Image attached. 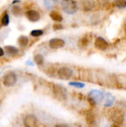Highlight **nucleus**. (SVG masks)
I'll use <instances>...</instances> for the list:
<instances>
[{
	"label": "nucleus",
	"mask_w": 126,
	"mask_h": 127,
	"mask_svg": "<svg viewBox=\"0 0 126 127\" xmlns=\"http://www.w3.org/2000/svg\"><path fill=\"white\" fill-rule=\"evenodd\" d=\"M65 41L59 38H53L50 39L49 41V46L53 49H59L63 48L65 46Z\"/></svg>",
	"instance_id": "obj_8"
},
{
	"label": "nucleus",
	"mask_w": 126,
	"mask_h": 127,
	"mask_svg": "<svg viewBox=\"0 0 126 127\" xmlns=\"http://www.w3.org/2000/svg\"><path fill=\"white\" fill-rule=\"evenodd\" d=\"M44 33V31L41 29H36V30H33L30 32V35L33 37H39L40 36H42Z\"/></svg>",
	"instance_id": "obj_18"
},
{
	"label": "nucleus",
	"mask_w": 126,
	"mask_h": 127,
	"mask_svg": "<svg viewBox=\"0 0 126 127\" xmlns=\"http://www.w3.org/2000/svg\"><path fill=\"white\" fill-rule=\"evenodd\" d=\"M53 95L55 97L59 100H65L67 98V90L63 86L59 85L53 86Z\"/></svg>",
	"instance_id": "obj_3"
},
{
	"label": "nucleus",
	"mask_w": 126,
	"mask_h": 127,
	"mask_svg": "<svg viewBox=\"0 0 126 127\" xmlns=\"http://www.w3.org/2000/svg\"><path fill=\"white\" fill-rule=\"evenodd\" d=\"M26 17L32 22H36L40 19V13L35 10H29L26 12Z\"/></svg>",
	"instance_id": "obj_10"
},
{
	"label": "nucleus",
	"mask_w": 126,
	"mask_h": 127,
	"mask_svg": "<svg viewBox=\"0 0 126 127\" xmlns=\"http://www.w3.org/2000/svg\"><path fill=\"white\" fill-rule=\"evenodd\" d=\"M111 127H120V126H119V125H117V124H113V125H112Z\"/></svg>",
	"instance_id": "obj_25"
},
{
	"label": "nucleus",
	"mask_w": 126,
	"mask_h": 127,
	"mask_svg": "<svg viewBox=\"0 0 126 127\" xmlns=\"http://www.w3.org/2000/svg\"><path fill=\"white\" fill-rule=\"evenodd\" d=\"M50 17L55 22H60L62 21L63 18H62V16L58 12V11H56V10H53L50 13Z\"/></svg>",
	"instance_id": "obj_11"
},
{
	"label": "nucleus",
	"mask_w": 126,
	"mask_h": 127,
	"mask_svg": "<svg viewBox=\"0 0 126 127\" xmlns=\"http://www.w3.org/2000/svg\"><path fill=\"white\" fill-rule=\"evenodd\" d=\"M19 2H20L19 1H13V4H16V3H19Z\"/></svg>",
	"instance_id": "obj_26"
},
{
	"label": "nucleus",
	"mask_w": 126,
	"mask_h": 127,
	"mask_svg": "<svg viewBox=\"0 0 126 127\" xmlns=\"http://www.w3.org/2000/svg\"><path fill=\"white\" fill-rule=\"evenodd\" d=\"M28 42H29V39H28V38L26 36L22 35V36H20L18 38V43H19V45L21 47H25V46H27V44H28Z\"/></svg>",
	"instance_id": "obj_12"
},
{
	"label": "nucleus",
	"mask_w": 126,
	"mask_h": 127,
	"mask_svg": "<svg viewBox=\"0 0 126 127\" xmlns=\"http://www.w3.org/2000/svg\"><path fill=\"white\" fill-rule=\"evenodd\" d=\"M9 22H10V18H9V16L7 13H4V15L3 16L2 19H1V25L3 26H7L8 24H9Z\"/></svg>",
	"instance_id": "obj_19"
},
{
	"label": "nucleus",
	"mask_w": 126,
	"mask_h": 127,
	"mask_svg": "<svg viewBox=\"0 0 126 127\" xmlns=\"http://www.w3.org/2000/svg\"><path fill=\"white\" fill-rule=\"evenodd\" d=\"M69 85L71 86H74V87H76V88H79V89L85 87V84H84V83H77V82H71V83H69Z\"/></svg>",
	"instance_id": "obj_21"
},
{
	"label": "nucleus",
	"mask_w": 126,
	"mask_h": 127,
	"mask_svg": "<svg viewBox=\"0 0 126 127\" xmlns=\"http://www.w3.org/2000/svg\"><path fill=\"white\" fill-rule=\"evenodd\" d=\"M94 45H95V47L100 50V51H105L106 49H108V48L109 47V45L108 43L107 42V41L103 39L102 37H97L95 40V42H94Z\"/></svg>",
	"instance_id": "obj_9"
},
{
	"label": "nucleus",
	"mask_w": 126,
	"mask_h": 127,
	"mask_svg": "<svg viewBox=\"0 0 126 127\" xmlns=\"http://www.w3.org/2000/svg\"><path fill=\"white\" fill-rule=\"evenodd\" d=\"M62 25L61 24H59V23H56L53 25V30L55 31H58V30H60V29H62Z\"/></svg>",
	"instance_id": "obj_22"
},
{
	"label": "nucleus",
	"mask_w": 126,
	"mask_h": 127,
	"mask_svg": "<svg viewBox=\"0 0 126 127\" xmlns=\"http://www.w3.org/2000/svg\"><path fill=\"white\" fill-rule=\"evenodd\" d=\"M62 9L68 14H74L77 11L78 6L75 1H62Z\"/></svg>",
	"instance_id": "obj_1"
},
{
	"label": "nucleus",
	"mask_w": 126,
	"mask_h": 127,
	"mask_svg": "<svg viewBox=\"0 0 126 127\" xmlns=\"http://www.w3.org/2000/svg\"><path fill=\"white\" fill-rule=\"evenodd\" d=\"M111 118L115 124L121 125L123 124L125 120V115L123 111L118 109H115L112 111L111 114Z\"/></svg>",
	"instance_id": "obj_2"
},
{
	"label": "nucleus",
	"mask_w": 126,
	"mask_h": 127,
	"mask_svg": "<svg viewBox=\"0 0 126 127\" xmlns=\"http://www.w3.org/2000/svg\"><path fill=\"white\" fill-rule=\"evenodd\" d=\"M114 4L119 8H125L126 7V1L125 0H117L114 1Z\"/></svg>",
	"instance_id": "obj_17"
},
{
	"label": "nucleus",
	"mask_w": 126,
	"mask_h": 127,
	"mask_svg": "<svg viewBox=\"0 0 126 127\" xmlns=\"http://www.w3.org/2000/svg\"><path fill=\"white\" fill-rule=\"evenodd\" d=\"M4 50L0 47V57H2V56H4Z\"/></svg>",
	"instance_id": "obj_24"
},
{
	"label": "nucleus",
	"mask_w": 126,
	"mask_h": 127,
	"mask_svg": "<svg viewBox=\"0 0 126 127\" xmlns=\"http://www.w3.org/2000/svg\"><path fill=\"white\" fill-rule=\"evenodd\" d=\"M89 43V39L87 36H83L82 38L80 39L79 42V45L82 48H84V47H86L88 46Z\"/></svg>",
	"instance_id": "obj_16"
},
{
	"label": "nucleus",
	"mask_w": 126,
	"mask_h": 127,
	"mask_svg": "<svg viewBox=\"0 0 126 127\" xmlns=\"http://www.w3.org/2000/svg\"><path fill=\"white\" fill-rule=\"evenodd\" d=\"M58 76L62 80H69L73 75V70L68 67H62L57 71Z\"/></svg>",
	"instance_id": "obj_6"
},
{
	"label": "nucleus",
	"mask_w": 126,
	"mask_h": 127,
	"mask_svg": "<svg viewBox=\"0 0 126 127\" xmlns=\"http://www.w3.org/2000/svg\"><path fill=\"white\" fill-rule=\"evenodd\" d=\"M82 4H83L82 7H83V10H90L94 7V2L93 1H86L82 2Z\"/></svg>",
	"instance_id": "obj_15"
},
{
	"label": "nucleus",
	"mask_w": 126,
	"mask_h": 127,
	"mask_svg": "<svg viewBox=\"0 0 126 127\" xmlns=\"http://www.w3.org/2000/svg\"><path fill=\"white\" fill-rule=\"evenodd\" d=\"M55 127H71L67 124H56Z\"/></svg>",
	"instance_id": "obj_23"
},
{
	"label": "nucleus",
	"mask_w": 126,
	"mask_h": 127,
	"mask_svg": "<svg viewBox=\"0 0 126 127\" xmlns=\"http://www.w3.org/2000/svg\"><path fill=\"white\" fill-rule=\"evenodd\" d=\"M4 48H5L6 52L9 54H11V55H15L19 52L18 48L13 46V45H6Z\"/></svg>",
	"instance_id": "obj_13"
},
{
	"label": "nucleus",
	"mask_w": 126,
	"mask_h": 127,
	"mask_svg": "<svg viewBox=\"0 0 126 127\" xmlns=\"http://www.w3.org/2000/svg\"><path fill=\"white\" fill-rule=\"evenodd\" d=\"M26 63H27V64H29V65H33V63H30V62H29V61H28V62H27Z\"/></svg>",
	"instance_id": "obj_27"
},
{
	"label": "nucleus",
	"mask_w": 126,
	"mask_h": 127,
	"mask_svg": "<svg viewBox=\"0 0 126 127\" xmlns=\"http://www.w3.org/2000/svg\"><path fill=\"white\" fill-rule=\"evenodd\" d=\"M21 8H20V7H19V6H17V5H16V6H13V8H12V13H13V15H15V16H19L20 14H21Z\"/></svg>",
	"instance_id": "obj_20"
},
{
	"label": "nucleus",
	"mask_w": 126,
	"mask_h": 127,
	"mask_svg": "<svg viewBox=\"0 0 126 127\" xmlns=\"http://www.w3.org/2000/svg\"><path fill=\"white\" fill-rule=\"evenodd\" d=\"M103 97H104V96L102 92H100L99 91H91L89 93L88 101L91 106H94L97 103L100 102L103 99Z\"/></svg>",
	"instance_id": "obj_5"
},
{
	"label": "nucleus",
	"mask_w": 126,
	"mask_h": 127,
	"mask_svg": "<svg viewBox=\"0 0 126 127\" xmlns=\"http://www.w3.org/2000/svg\"><path fill=\"white\" fill-rule=\"evenodd\" d=\"M23 122L25 127H38L37 119L33 115H27L25 116Z\"/></svg>",
	"instance_id": "obj_7"
},
{
	"label": "nucleus",
	"mask_w": 126,
	"mask_h": 127,
	"mask_svg": "<svg viewBox=\"0 0 126 127\" xmlns=\"http://www.w3.org/2000/svg\"><path fill=\"white\" fill-rule=\"evenodd\" d=\"M17 81V77L16 75V74L14 72H8L7 73L4 77V80H3V83L4 85L7 87H13L16 85Z\"/></svg>",
	"instance_id": "obj_4"
},
{
	"label": "nucleus",
	"mask_w": 126,
	"mask_h": 127,
	"mask_svg": "<svg viewBox=\"0 0 126 127\" xmlns=\"http://www.w3.org/2000/svg\"><path fill=\"white\" fill-rule=\"evenodd\" d=\"M33 60H34L35 63L38 65H42L44 63V57L42 54H39L34 56Z\"/></svg>",
	"instance_id": "obj_14"
}]
</instances>
